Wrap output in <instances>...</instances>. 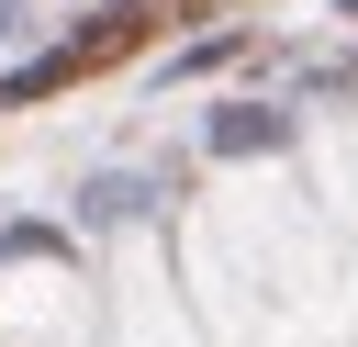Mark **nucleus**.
<instances>
[{
  "label": "nucleus",
  "mask_w": 358,
  "mask_h": 347,
  "mask_svg": "<svg viewBox=\"0 0 358 347\" xmlns=\"http://www.w3.org/2000/svg\"><path fill=\"white\" fill-rule=\"evenodd\" d=\"M168 11H179V0H112V11H101V22L78 34V45H56L45 67H22V78H11V101H45V90H67V78H90V67L134 56V45H145V34L168 22Z\"/></svg>",
  "instance_id": "1"
},
{
  "label": "nucleus",
  "mask_w": 358,
  "mask_h": 347,
  "mask_svg": "<svg viewBox=\"0 0 358 347\" xmlns=\"http://www.w3.org/2000/svg\"><path fill=\"white\" fill-rule=\"evenodd\" d=\"M213 146H280V112H235V123H213Z\"/></svg>",
  "instance_id": "2"
}]
</instances>
